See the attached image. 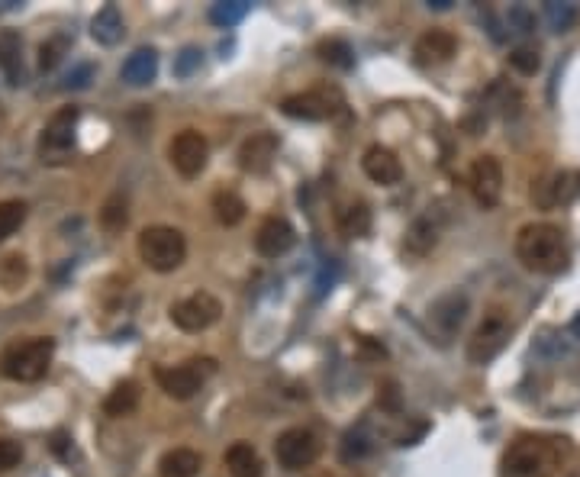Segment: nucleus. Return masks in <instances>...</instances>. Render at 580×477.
I'll use <instances>...</instances> for the list:
<instances>
[{
    "label": "nucleus",
    "mask_w": 580,
    "mask_h": 477,
    "mask_svg": "<svg viewBox=\"0 0 580 477\" xmlns=\"http://www.w3.org/2000/svg\"><path fill=\"white\" fill-rule=\"evenodd\" d=\"M361 168H365V175L374 181V184H381V187H394L403 181V165H400V158L390 152L387 146H371L365 152V158H361Z\"/></svg>",
    "instance_id": "obj_16"
},
{
    "label": "nucleus",
    "mask_w": 580,
    "mask_h": 477,
    "mask_svg": "<svg viewBox=\"0 0 580 477\" xmlns=\"http://www.w3.org/2000/svg\"><path fill=\"white\" fill-rule=\"evenodd\" d=\"M471 194L477 200V207L493 210L503 200V165L497 155H477L468 171Z\"/></svg>",
    "instance_id": "obj_12"
},
{
    "label": "nucleus",
    "mask_w": 580,
    "mask_h": 477,
    "mask_svg": "<svg viewBox=\"0 0 580 477\" xmlns=\"http://www.w3.org/2000/svg\"><path fill=\"white\" fill-rule=\"evenodd\" d=\"M129 220V213H126V197L123 194H113L104 210H100V223H104V229H110V233H116V229H123Z\"/></svg>",
    "instance_id": "obj_28"
},
{
    "label": "nucleus",
    "mask_w": 580,
    "mask_h": 477,
    "mask_svg": "<svg viewBox=\"0 0 580 477\" xmlns=\"http://www.w3.org/2000/svg\"><path fill=\"white\" fill-rule=\"evenodd\" d=\"M200 361H187V365H162L155 368V381L174 400H191L197 397V390L203 387V374H200Z\"/></svg>",
    "instance_id": "obj_13"
},
{
    "label": "nucleus",
    "mask_w": 580,
    "mask_h": 477,
    "mask_svg": "<svg viewBox=\"0 0 580 477\" xmlns=\"http://www.w3.org/2000/svg\"><path fill=\"white\" fill-rule=\"evenodd\" d=\"M120 75H123L126 84H133V88H145V84H152L155 75H158V52L155 49H136L123 62Z\"/></svg>",
    "instance_id": "obj_21"
},
{
    "label": "nucleus",
    "mask_w": 580,
    "mask_h": 477,
    "mask_svg": "<svg viewBox=\"0 0 580 477\" xmlns=\"http://www.w3.org/2000/svg\"><path fill=\"white\" fill-rule=\"evenodd\" d=\"M545 17L555 33H571L577 23V7L574 4H545Z\"/></svg>",
    "instance_id": "obj_29"
},
{
    "label": "nucleus",
    "mask_w": 580,
    "mask_h": 477,
    "mask_svg": "<svg viewBox=\"0 0 580 477\" xmlns=\"http://www.w3.org/2000/svg\"><path fill=\"white\" fill-rule=\"evenodd\" d=\"M516 258L535 274H558L568 268V242L555 223H526L516 233Z\"/></svg>",
    "instance_id": "obj_1"
},
{
    "label": "nucleus",
    "mask_w": 580,
    "mask_h": 477,
    "mask_svg": "<svg viewBox=\"0 0 580 477\" xmlns=\"http://www.w3.org/2000/svg\"><path fill=\"white\" fill-rule=\"evenodd\" d=\"M197 62H200V52H197V49H184V52H181V59H178V65H174V71H178V75H191Z\"/></svg>",
    "instance_id": "obj_39"
},
{
    "label": "nucleus",
    "mask_w": 580,
    "mask_h": 477,
    "mask_svg": "<svg viewBox=\"0 0 580 477\" xmlns=\"http://www.w3.org/2000/svg\"><path fill=\"white\" fill-rule=\"evenodd\" d=\"M319 436L307 426H290L284 429L278 442H274V458L284 471H303L310 468L313 461L319 458Z\"/></svg>",
    "instance_id": "obj_7"
},
{
    "label": "nucleus",
    "mask_w": 580,
    "mask_h": 477,
    "mask_svg": "<svg viewBox=\"0 0 580 477\" xmlns=\"http://www.w3.org/2000/svg\"><path fill=\"white\" fill-rule=\"evenodd\" d=\"M20 461H23V445L13 439H0V474L20 468Z\"/></svg>",
    "instance_id": "obj_36"
},
{
    "label": "nucleus",
    "mask_w": 580,
    "mask_h": 477,
    "mask_svg": "<svg viewBox=\"0 0 580 477\" xmlns=\"http://www.w3.org/2000/svg\"><path fill=\"white\" fill-rule=\"evenodd\" d=\"M203 468V458L194 448H171L158 461V474L162 477H197Z\"/></svg>",
    "instance_id": "obj_23"
},
{
    "label": "nucleus",
    "mask_w": 580,
    "mask_h": 477,
    "mask_svg": "<svg viewBox=\"0 0 580 477\" xmlns=\"http://www.w3.org/2000/svg\"><path fill=\"white\" fill-rule=\"evenodd\" d=\"M429 7H435V10H448V7H452V0H432Z\"/></svg>",
    "instance_id": "obj_40"
},
{
    "label": "nucleus",
    "mask_w": 580,
    "mask_h": 477,
    "mask_svg": "<svg viewBox=\"0 0 580 477\" xmlns=\"http://www.w3.org/2000/svg\"><path fill=\"white\" fill-rule=\"evenodd\" d=\"M0 71L13 88L23 84V39L17 30H0Z\"/></svg>",
    "instance_id": "obj_20"
},
{
    "label": "nucleus",
    "mask_w": 580,
    "mask_h": 477,
    "mask_svg": "<svg viewBox=\"0 0 580 477\" xmlns=\"http://www.w3.org/2000/svg\"><path fill=\"white\" fill-rule=\"evenodd\" d=\"M52 358H55V339L49 336L13 342L0 352V378L17 381V384L42 381L52 368Z\"/></svg>",
    "instance_id": "obj_3"
},
{
    "label": "nucleus",
    "mask_w": 580,
    "mask_h": 477,
    "mask_svg": "<svg viewBox=\"0 0 580 477\" xmlns=\"http://www.w3.org/2000/svg\"><path fill=\"white\" fill-rule=\"evenodd\" d=\"M336 226L345 239H365L371 233V207L365 200H355V204H345L336 213Z\"/></svg>",
    "instance_id": "obj_22"
},
{
    "label": "nucleus",
    "mask_w": 580,
    "mask_h": 477,
    "mask_svg": "<svg viewBox=\"0 0 580 477\" xmlns=\"http://www.w3.org/2000/svg\"><path fill=\"white\" fill-rule=\"evenodd\" d=\"M213 216L226 229L239 226L245 220V200L236 191H226V187H220V191L213 194Z\"/></svg>",
    "instance_id": "obj_25"
},
{
    "label": "nucleus",
    "mask_w": 580,
    "mask_h": 477,
    "mask_svg": "<svg viewBox=\"0 0 580 477\" xmlns=\"http://www.w3.org/2000/svg\"><path fill=\"white\" fill-rule=\"evenodd\" d=\"M136 249H139V258L142 265L149 271H158V274H171L184 265L187 258V239L181 229L174 226H145L139 239H136Z\"/></svg>",
    "instance_id": "obj_4"
},
{
    "label": "nucleus",
    "mask_w": 580,
    "mask_h": 477,
    "mask_svg": "<svg viewBox=\"0 0 580 477\" xmlns=\"http://www.w3.org/2000/svg\"><path fill=\"white\" fill-rule=\"evenodd\" d=\"M294 242H297L294 226H290L284 216H268V220H261L258 233H255V252L261 258H281L294 249Z\"/></svg>",
    "instance_id": "obj_14"
},
{
    "label": "nucleus",
    "mask_w": 580,
    "mask_h": 477,
    "mask_svg": "<svg viewBox=\"0 0 580 477\" xmlns=\"http://www.w3.org/2000/svg\"><path fill=\"white\" fill-rule=\"evenodd\" d=\"M510 332H513L510 316H506L503 310H490L484 316V323L477 326L471 332V339H468V361L471 365H490V361L506 349Z\"/></svg>",
    "instance_id": "obj_6"
},
{
    "label": "nucleus",
    "mask_w": 580,
    "mask_h": 477,
    "mask_svg": "<svg viewBox=\"0 0 580 477\" xmlns=\"http://www.w3.org/2000/svg\"><path fill=\"white\" fill-rule=\"evenodd\" d=\"M377 390H381V394H377V403H381L384 410H390V413L400 410V394H397V384L394 381H387L384 387H377Z\"/></svg>",
    "instance_id": "obj_37"
},
{
    "label": "nucleus",
    "mask_w": 580,
    "mask_h": 477,
    "mask_svg": "<svg viewBox=\"0 0 580 477\" xmlns=\"http://www.w3.org/2000/svg\"><path fill=\"white\" fill-rule=\"evenodd\" d=\"M510 68L519 71V75H535V71L542 68V59H539V49H529V46H519L510 52Z\"/></svg>",
    "instance_id": "obj_32"
},
{
    "label": "nucleus",
    "mask_w": 580,
    "mask_h": 477,
    "mask_svg": "<svg viewBox=\"0 0 580 477\" xmlns=\"http://www.w3.org/2000/svg\"><path fill=\"white\" fill-rule=\"evenodd\" d=\"M65 49H68V39L65 36H55L49 42H42V46H39V68L42 71H52L58 62H62Z\"/></svg>",
    "instance_id": "obj_34"
},
{
    "label": "nucleus",
    "mask_w": 580,
    "mask_h": 477,
    "mask_svg": "<svg viewBox=\"0 0 580 477\" xmlns=\"http://www.w3.org/2000/svg\"><path fill=\"white\" fill-rule=\"evenodd\" d=\"M139 400H142V390L136 381H123V384H116L107 400H104V413L107 416H129V413H136L139 410Z\"/></svg>",
    "instance_id": "obj_24"
},
{
    "label": "nucleus",
    "mask_w": 580,
    "mask_h": 477,
    "mask_svg": "<svg viewBox=\"0 0 580 477\" xmlns=\"http://www.w3.org/2000/svg\"><path fill=\"white\" fill-rule=\"evenodd\" d=\"M75 129H78V107H62L58 113H52V120L39 136L42 162H62L75 149Z\"/></svg>",
    "instance_id": "obj_10"
},
{
    "label": "nucleus",
    "mask_w": 580,
    "mask_h": 477,
    "mask_svg": "<svg viewBox=\"0 0 580 477\" xmlns=\"http://www.w3.org/2000/svg\"><path fill=\"white\" fill-rule=\"evenodd\" d=\"M91 33H94L97 42H104V46H116V42L123 39V17H120V10H116L113 4H107L94 17Z\"/></svg>",
    "instance_id": "obj_26"
},
{
    "label": "nucleus",
    "mask_w": 580,
    "mask_h": 477,
    "mask_svg": "<svg viewBox=\"0 0 580 477\" xmlns=\"http://www.w3.org/2000/svg\"><path fill=\"white\" fill-rule=\"evenodd\" d=\"M0 281H4L7 291H17L26 281V258L23 255H7L4 265H0Z\"/></svg>",
    "instance_id": "obj_31"
},
{
    "label": "nucleus",
    "mask_w": 580,
    "mask_h": 477,
    "mask_svg": "<svg viewBox=\"0 0 580 477\" xmlns=\"http://www.w3.org/2000/svg\"><path fill=\"white\" fill-rule=\"evenodd\" d=\"M245 13H249V4H245V0H232V4H216L210 10V20L220 26H232V23H239Z\"/></svg>",
    "instance_id": "obj_35"
},
{
    "label": "nucleus",
    "mask_w": 580,
    "mask_h": 477,
    "mask_svg": "<svg viewBox=\"0 0 580 477\" xmlns=\"http://www.w3.org/2000/svg\"><path fill=\"white\" fill-rule=\"evenodd\" d=\"M220 316H223L220 297H213L207 291H197L171 307V323L181 332H207L210 326L220 323Z\"/></svg>",
    "instance_id": "obj_8"
},
{
    "label": "nucleus",
    "mask_w": 580,
    "mask_h": 477,
    "mask_svg": "<svg viewBox=\"0 0 580 477\" xmlns=\"http://www.w3.org/2000/svg\"><path fill=\"white\" fill-rule=\"evenodd\" d=\"M319 59L336 68H352V49H348L342 39H326V42H319Z\"/></svg>",
    "instance_id": "obj_30"
},
{
    "label": "nucleus",
    "mask_w": 580,
    "mask_h": 477,
    "mask_svg": "<svg viewBox=\"0 0 580 477\" xmlns=\"http://www.w3.org/2000/svg\"><path fill=\"white\" fill-rule=\"evenodd\" d=\"M468 313H471V300L464 291H448L442 297H435L429 303V310H426L429 336L439 345H448L461 332L464 320H468Z\"/></svg>",
    "instance_id": "obj_5"
},
{
    "label": "nucleus",
    "mask_w": 580,
    "mask_h": 477,
    "mask_svg": "<svg viewBox=\"0 0 580 477\" xmlns=\"http://www.w3.org/2000/svg\"><path fill=\"white\" fill-rule=\"evenodd\" d=\"M435 242H439V223L432 220V216H419V220L410 223V229H406L403 236V252L410 258H426Z\"/></svg>",
    "instance_id": "obj_19"
},
{
    "label": "nucleus",
    "mask_w": 580,
    "mask_h": 477,
    "mask_svg": "<svg viewBox=\"0 0 580 477\" xmlns=\"http://www.w3.org/2000/svg\"><path fill=\"white\" fill-rule=\"evenodd\" d=\"M510 26H516V33H529L535 20H532V13L526 7H513L510 10Z\"/></svg>",
    "instance_id": "obj_38"
},
{
    "label": "nucleus",
    "mask_w": 580,
    "mask_h": 477,
    "mask_svg": "<svg viewBox=\"0 0 580 477\" xmlns=\"http://www.w3.org/2000/svg\"><path fill=\"white\" fill-rule=\"evenodd\" d=\"M223 461H226L229 477H261L265 474V461H261L258 448L249 442H232L226 448Z\"/></svg>",
    "instance_id": "obj_18"
},
{
    "label": "nucleus",
    "mask_w": 580,
    "mask_h": 477,
    "mask_svg": "<svg viewBox=\"0 0 580 477\" xmlns=\"http://www.w3.org/2000/svg\"><path fill=\"white\" fill-rule=\"evenodd\" d=\"M207 158H210L207 136L197 133V129H181V133L168 142V162L181 178H197L200 171L207 168Z\"/></svg>",
    "instance_id": "obj_9"
},
{
    "label": "nucleus",
    "mask_w": 580,
    "mask_h": 477,
    "mask_svg": "<svg viewBox=\"0 0 580 477\" xmlns=\"http://www.w3.org/2000/svg\"><path fill=\"white\" fill-rule=\"evenodd\" d=\"M26 213H29L26 200H0V245L26 223Z\"/></svg>",
    "instance_id": "obj_27"
},
{
    "label": "nucleus",
    "mask_w": 580,
    "mask_h": 477,
    "mask_svg": "<svg viewBox=\"0 0 580 477\" xmlns=\"http://www.w3.org/2000/svg\"><path fill=\"white\" fill-rule=\"evenodd\" d=\"M274 155H278V136L274 133H252L239 146V168L245 175H265L271 168Z\"/></svg>",
    "instance_id": "obj_15"
},
{
    "label": "nucleus",
    "mask_w": 580,
    "mask_h": 477,
    "mask_svg": "<svg viewBox=\"0 0 580 477\" xmlns=\"http://www.w3.org/2000/svg\"><path fill=\"white\" fill-rule=\"evenodd\" d=\"M281 110L294 120H329L342 110V94L336 88H313L303 94H290L284 97Z\"/></svg>",
    "instance_id": "obj_11"
},
{
    "label": "nucleus",
    "mask_w": 580,
    "mask_h": 477,
    "mask_svg": "<svg viewBox=\"0 0 580 477\" xmlns=\"http://www.w3.org/2000/svg\"><path fill=\"white\" fill-rule=\"evenodd\" d=\"M458 52V39L448 33V30H426L423 36L416 39V55L419 62H429V65H442L448 62L452 55Z\"/></svg>",
    "instance_id": "obj_17"
},
{
    "label": "nucleus",
    "mask_w": 580,
    "mask_h": 477,
    "mask_svg": "<svg viewBox=\"0 0 580 477\" xmlns=\"http://www.w3.org/2000/svg\"><path fill=\"white\" fill-rule=\"evenodd\" d=\"M564 439L522 436L503 455L506 477H551L561 468V445Z\"/></svg>",
    "instance_id": "obj_2"
},
{
    "label": "nucleus",
    "mask_w": 580,
    "mask_h": 477,
    "mask_svg": "<svg viewBox=\"0 0 580 477\" xmlns=\"http://www.w3.org/2000/svg\"><path fill=\"white\" fill-rule=\"evenodd\" d=\"M371 452V442H368V432L365 429H355L348 432L345 442H342V461H358Z\"/></svg>",
    "instance_id": "obj_33"
}]
</instances>
